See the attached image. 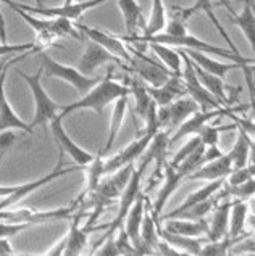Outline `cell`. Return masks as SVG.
Masks as SVG:
<instances>
[{
	"label": "cell",
	"mask_w": 255,
	"mask_h": 256,
	"mask_svg": "<svg viewBox=\"0 0 255 256\" xmlns=\"http://www.w3.org/2000/svg\"><path fill=\"white\" fill-rule=\"evenodd\" d=\"M253 236L252 234H249V236H245L242 238H239L237 242L234 245H231V248L228 250V254H242V253H252L255 252L253 248Z\"/></svg>",
	"instance_id": "ee69618b"
},
{
	"label": "cell",
	"mask_w": 255,
	"mask_h": 256,
	"mask_svg": "<svg viewBox=\"0 0 255 256\" xmlns=\"http://www.w3.org/2000/svg\"><path fill=\"white\" fill-rule=\"evenodd\" d=\"M0 40H2V42H5V40H7V32H5V20H4L2 10H0Z\"/></svg>",
	"instance_id": "f5cc1de1"
},
{
	"label": "cell",
	"mask_w": 255,
	"mask_h": 256,
	"mask_svg": "<svg viewBox=\"0 0 255 256\" xmlns=\"http://www.w3.org/2000/svg\"><path fill=\"white\" fill-rule=\"evenodd\" d=\"M102 244H104V246H100L99 250L96 248L94 253L100 256H118V248H116V244H115V237H108Z\"/></svg>",
	"instance_id": "c3c4849f"
},
{
	"label": "cell",
	"mask_w": 255,
	"mask_h": 256,
	"mask_svg": "<svg viewBox=\"0 0 255 256\" xmlns=\"http://www.w3.org/2000/svg\"><path fill=\"white\" fill-rule=\"evenodd\" d=\"M166 24V10L163 5V0H152V12H150V18L147 23L144 24L142 34L145 38L149 36H155L158 32H162Z\"/></svg>",
	"instance_id": "d6a6232c"
},
{
	"label": "cell",
	"mask_w": 255,
	"mask_h": 256,
	"mask_svg": "<svg viewBox=\"0 0 255 256\" xmlns=\"http://www.w3.org/2000/svg\"><path fill=\"white\" fill-rule=\"evenodd\" d=\"M232 202H224L220 203L212 210V221L208 222V232H207V240L213 242V240H220L224 236H228V222H229V208Z\"/></svg>",
	"instance_id": "603a6c76"
},
{
	"label": "cell",
	"mask_w": 255,
	"mask_h": 256,
	"mask_svg": "<svg viewBox=\"0 0 255 256\" xmlns=\"http://www.w3.org/2000/svg\"><path fill=\"white\" fill-rule=\"evenodd\" d=\"M79 29H81V32L84 34V38L99 44V46H102L105 50H108L112 55L118 56L121 62L128 63L131 60L129 50L125 47V44H123V40L118 38V36L108 34V32L100 31V29L89 28V26H79Z\"/></svg>",
	"instance_id": "e0dca14e"
},
{
	"label": "cell",
	"mask_w": 255,
	"mask_h": 256,
	"mask_svg": "<svg viewBox=\"0 0 255 256\" xmlns=\"http://www.w3.org/2000/svg\"><path fill=\"white\" fill-rule=\"evenodd\" d=\"M76 211V206L73 204L70 208H57L50 211H33L28 208H15L0 210V221L13 222V224H42V222H52V221H68L73 218Z\"/></svg>",
	"instance_id": "5b68a950"
},
{
	"label": "cell",
	"mask_w": 255,
	"mask_h": 256,
	"mask_svg": "<svg viewBox=\"0 0 255 256\" xmlns=\"http://www.w3.org/2000/svg\"><path fill=\"white\" fill-rule=\"evenodd\" d=\"M173 14L170 20H166L165 24V34L173 36V38H181V36L187 34V21L191 18V14L187 13L186 8L181 6H173Z\"/></svg>",
	"instance_id": "8d00e7d4"
},
{
	"label": "cell",
	"mask_w": 255,
	"mask_h": 256,
	"mask_svg": "<svg viewBox=\"0 0 255 256\" xmlns=\"http://www.w3.org/2000/svg\"><path fill=\"white\" fill-rule=\"evenodd\" d=\"M178 52L183 58V70H181V79H183L184 87H186V94L191 98L195 100V104L199 105V110L202 112H207V110H220L224 108L220 102H218L212 94H210L205 87H203L199 81L197 74L194 71V64L191 62L183 48H178Z\"/></svg>",
	"instance_id": "52a82bcc"
},
{
	"label": "cell",
	"mask_w": 255,
	"mask_h": 256,
	"mask_svg": "<svg viewBox=\"0 0 255 256\" xmlns=\"http://www.w3.org/2000/svg\"><path fill=\"white\" fill-rule=\"evenodd\" d=\"M228 108H220V110H207V112H195L189 116L187 120H184L179 124L178 129L174 130V136H170V144L178 142L179 138H183L186 136H197L200 132V129L205 126L207 122H210L212 120L220 118V116H224Z\"/></svg>",
	"instance_id": "2e32d148"
},
{
	"label": "cell",
	"mask_w": 255,
	"mask_h": 256,
	"mask_svg": "<svg viewBox=\"0 0 255 256\" xmlns=\"http://www.w3.org/2000/svg\"><path fill=\"white\" fill-rule=\"evenodd\" d=\"M224 184V179H216V180H210L207 186H203L202 188L195 190V192H192L191 195H187V198L179 204V206L176 210H173L171 213L165 214L162 219H170V218H176L179 213H183V211H186L187 208L194 206V204H197L203 200L207 198H212V196L220 190V187Z\"/></svg>",
	"instance_id": "cb8c5ba5"
},
{
	"label": "cell",
	"mask_w": 255,
	"mask_h": 256,
	"mask_svg": "<svg viewBox=\"0 0 255 256\" xmlns=\"http://www.w3.org/2000/svg\"><path fill=\"white\" fill-rule=\"evenodd\" d=\"M49 124H50V129H52V136L55 138V142H57L58 147H60V152L63 153V155H68L78 166L84 168V166L89 164L94 158H96L92 153H89L83 147H79L78 144L73 142L70 138V136L65 132L62 114H57Z\"/></svg>",
	"instance_id": "7c38bea8"
},
{
	"label": "cell",
	"mask_w": 255,
	"mask_h": 256,
	"mask_svg": "<svg viewBox=\"0 0 255 256\" xmlns=\"http://www.w3.org/2000/svg\"><path fill=\"white\" fill-rule=\"evenodd\" d=\"M33 50H39V48L36 47V48H33ZM33 50H29V52H25L21 56L13 58V60H10V62L0 63V106H2V104L7 100V97H5V76H7V71H9V66H12V64L18 63V62H21V60H25V58H26L29 54H31Z\"/></svg>",
	"instance_id": "7bdbcfd3"
},
{
	"label": "cell",
	"mask_w": 255,
	"mask_h": 256,
	"mask_svg": "<svg viewBox=\"0 0 255 256\" xmlns=\"http://www.w3.org/2000/svg\"><path fill=\"white\" fill-rule=\"evenodd\" d=\"M231 21L241 29L244 38L253 48L255 46V14H253V0H245L241 13H232Z\"/></svg>",
	"instance_id": "83f0119b"
},
{
	"label": "cell",
	"mask_w": 255,
	"mask_h": 256,
	"mask_svg": "<svg viewBox=\"0 0 255 256\" xmlns=\"http://www.w3.org/2000/svg\"><path fill=\"white\" fill-rule=\"evenodd\" d=\"M244 76H245V81L247 86H249V90H250V100H253V66H249V64H244L241 68Z\"/></svg>",
	"instance_id": "f907efd6"
},
{
	"label": "cell",
	"mask_w": 255,
	"mask_h": 256,
	"mask_svg": "<svg viewBox=\"0 0 255 256\" xmlns=\"http://www.w3.org/2000/svg\"><path fill=\"white\" fill-rule=\"evenodd\" d=\"M105 2H108V0H81V2H73V4L62 5V6H52V8H47V6H31V5L18 4V2H15V5L28 13L44 14V16H47V18H65L71 21V20L81 18L86 12L96 8V6Z\"/></svg>",
	"instance_id": "30bf717a"
},
{
	"label": "cell",
	"mask_w": 255,
	"mask_h": 256,
	"mask_svg": "<svg viewBox=\"0 0 255 256\" xmlns=\"http://www.w3.org/2000/svg\"><path fill=\"white\" fill-rule=\"evenodd\" d=\"M134 170V163L125 164L120 168L118 171L112 172L110 178L100 179L97 187L92 190L89 195H86L81 202L73 203L75 206L79 204V210L84 211L86 208H92V214L89 216L86 228H92V224L97 221L99 216L104 213L105 208L112 206L116 198H120V195L123 192V188L126 187L128 180L131 178V172Z\"/></svg>",
	"instance_id": "6da1fadb"
},
{
	"label": "cell",
	"mask_w": 255,
	"mask_h": 256,
	"mask_svg": "<svg viewBox=\"0 0 255 256\" xmlns=\"http://www.w3.org/2000/svg\"><path fill=\"white\" fill-rule=\"evenodd\" d=\"M105 63L125 64L118 56L112 55L108 50H105L102 46H99V44L87 39L86 50H84L83 56L79 58V62L76 64V70L79 72H83L84 76H91V74H94V71H96L97 68H100L102 64H105Z\"/></svg>",
	"instance_id": "5bb4252c"
},
{
	"label": "cell",
	"mask_w": 255,
	"mask_h": 256,
	"mask_svg": "<svg viewBox=\"0 0 255 256\" xmlns=\"http://www.w3.org/2000/svg\"><path fill=\"white\" fill-rule=\"evenodd\" d=\"M123 95H129V87L123 86L112 79V70L107 72L105 78H102L100 81L91 87L81 98L75 104L70 105H62V116L65 118L68 113L78 112V110H92L97 114L104 113V110L108 104H112L116 98L123 97Z\"/></svg>",
	"instance_id": "7a4b0ae2"
},
{
	"label": "cell",
	"mask_w": 255,
	"mask_h": 256,
	"mask_svg": "<svg viewBox=\"0 0 255 256\" xmlns=\"http://www.w3.org/2000/svg\"><path fill=\"white\" fill-rule=\"evenodd\" d=\"M7 254H15V252L10 242L7 240V237H2L0 238V256H7Z\"/></svg>",
	"instance_id": "816d5d0a"
},
{
	"label": "cell",
	"mask_w": 255,
	"mask_h": 256,
	"mask_svg": "<svg viewBox=\"0 0 255 256\" xmlns=\"http://www.w3.org/2000/svg\"><path fill=\"white\" fill-rule=\"evenodd\" d=\"M39 62H41V68L42 72L47 78H57L62 79V81L68 82L70 86H73L76 89V92H79L81 95H84L91 87L96 86L102 78H91V76H84L83 72H79L76 68L68 66V64H62L57 60H54L46 50H41L38 52Z\"/></svg>",
	"instance_id": "3957f363"
},
{
	"label": "cell",
	"mask_w": 255,
	"mask_h": 256,
	"mask_svg": "<svg viewBox=\"0 0 255 256\" xmlns=\"http://www.w3.org/2000/svg\"><path fill=\"white\" fill-rule=\"evenodd\" d=\"M163 229L171 234H179V236L202 237V236H207V232H208V221L205 218L195 219V221H192V219L170 218V219H166Z\"/></svg>",
	"instance_id": "7402d4cb"
},
{
	"label": "cell",
	"mask_w": 255,
	"mask_h": 256,
	"mask_svg": "<svg viewBox=\"0 0 255 256\" xmlns=\"http://www.w3.org/2000/svg\"><path fill=\"white\" fill-rule=\"evenodd\" d=\"M163 172H165V182H163L162 188H160L154 206L150 210V213L157 221V224H158V218H162V211L165 208V204L168 203L170 196L173 195V192H176V188L181 186V182L186 179L184 174L178 171L176 166H173L171 163H166V162L163 164Z\"/></svg>",
	"instance_id": "9a60e30c"
},
{
	"label": "cell",
	"mask_w": 255,
	"mask_h": 256,
	"mask_svg": "<svg viewBox=\"0 0 255 256\" xmlns=\"http://www.w3.org/2000/svg\"><path fill=\"white\" fill-rule=\"evenodd\" d=\"M157 234L160 238H163L165 242H168L174 250H178L181 254H200L202 242L197 237H187L179 236V234L166 232L163 228H157Z\"/></svg>",
	"instance_id": "484cf974"
},
{
	"label": "cell",
	"mask_w": 255,
	"mask_h": 256,
	"mask_svg": "<svg viewBox=\"0 0 255 256\" xmlns=\"http://www.w3.org/2000/svg\"><path fill=\"white\" fill-rule=\"evenodd\" d=\"M36 2H38L39 6H44V0H36Z\"/></svg>",
	"instance_id": "9f6ffc18"
},
{
	"label": "cell",
	"mask_w": 255,
	"mask_h": 256,
	"mask_svg": "<svg viewBox=\"0 0 255 256\" xmlns=\"http://www.w3.org/2000/svg\"><path fill=\"white\" fill-rule=\"evenodd\" d=\"M213 10H215V5L212 4V0H195L194 5H192V6H189V8H187V13L191 14V16H192V14L197 13V12H203V13H205L207 16H208V20L212 21L213 26L216 28V31L220 32V36L224 39V42L228 44V47L232 50V52L241 54V52H239V48L234 46V42L231 40L229 34H228L226 31H224V28L221 26V23H220V21H218V18L215 16V12H213Z\"/></svg>",
	"instance_id": "1f68e13d"
},
{
	"label": "cell",
	"mask_w": 255,
	"mask_h": 256,
	"mask_svg": "<svg viewBox=\"0 0 255 256\" xmlns=\"http://www.w3.org/2000/svg\"><path fill=\"white\" fill-rule=\"evenodd\" d=\"M215 6H224V8H226L231 14L234 13V10H232V6H231V0H220V2L218 4H213Z\"/></svg>",
	"instance_id": "11a10c76"
},
{
	"label": "cell",
	"mask_w": 255,
	"mask_h": 256,
	"mask_svg": "<svg viewBox=\"0 0 255 256\" xmlns=\"http://www.w3.org/2000/svg\"><path fill=\"white\" fill-rule=\"evenodd\" d=\"M86 172H87L86 187H84V190L81 192V195H79L78 198L75 200V203L81 202L86 195H89V194L92 192V190L97 187V184L100 182V179L105 176V172H104V158H102V153H99V155H97L96 158H94L89 164H87Z\"/></svg>",
	"instance_id": "d590c367"
},
{
	"label": "cell",
	"mask_w": 255,
	"mask_h": 256,
	"mask_svg": "<svg viewBox=\"0 0 255 256\" xmlns=\"http://www.w3.org/2000/svg\"><path fill=\"white\" fill-rule=\"evenodd\" d=\"M232 171V163L228 153H223L221 156H218L212 162L202 164L199 170L191 172L186 179L189 180H216V179H224L226 176Z\"/></svg>",
	"instance_id": "d6986e66"
},
{
	"label": "cell",
	"mask_w": 255,
	"mask_h": 256,
	"mask_svg": "<svg viewBox=\"0 0 255 256\" xmlns=\"http://www.w3.org/2000/svg\"><path fill=\"white\" fill-rule=\"evenodd\" d=\"M234 128H236V124H231V126H216V124L207 122L205 126L200 129V132L197 136L200 137V140L205 147H212V145H218V137H220L221 130L234 129Z\"/></svg>",
	"instance_id": "ab89813d"
},
{
	"label": "cell",
	"mask_w": 255,
	"mask_h": 256,
	"mask_svg": "<svg viewBox=\"0 0 255 256\" xmlns=\"http://www.w3.org/2000/svg\"><path fill=\"white\" fill-rule=\"evenodd\" d=\"M33 48H36V44L34 42L17 44V46H13V44L2 42V44H0V56L12 55V54H25V52H29V50H33Z\"/></svg>",
	"instance_id": "bcb514c9"
},
{
	"label": "cell",
	"mask_w": 255,
	"mask_h": 256,
	"mask_svg": "<svg viewBox=\"0 0 255 256\" xmlns=\"http://www.w3.org/2000/svg\"><path fill=\"white\" fill-rule=\"evenodd\" d=\"M118 8L123 14V20H125L128 36H134L139 26L141 29H144L145 23L142 20V10L137 0H118Z\"/></svg>",
	"instance_id": "f1b7e54d"
},
{
	"label": "cell",
	"mask_w": 255,
	"mask_h": 256,
	"mask_svg": "<svg viewBox=\"0 0 255 256\" xmlns=\"http://www.w3.org/2000/svg\"><path fill=\"white\" fill-rule=\"evenodd\" d=\"M147 46L150 47L152 52L165 63V66L168 68L173 74L181 76L183 58H181L178 48H173L171 46H165V44H157V42H147Z\"/></svg>",
	"instance_id": "4dcf8cb0"
},
{
	"label": "cell",
	"mask_w": 255,
	"mask_h": 256,
	"mask_svg": "<svg viewBox=\"0 0 255 256\" xmlns=\"http://www.w3.org/2000/svg\"><path fill=\"white\" fill-rule=\"evenodd\" d=\"M154 130H144V134H139V137L136 140L131 142L128 147L123 148L120 153H116L112 158H108L107 162L104 160V172L112 174L115 171H118L120 168H123L125 164L134 163V160L139 158L142 153L147 148V145L150 142V138L154 137Z\"/></svg>",
	"instance_id": "4fadbf2b"
},
{
	"label": "cell",
	"mask_w": 255,
	"mask_h": 256,
	"mask_svg": "<svg viewBox=\"0 0 255 256\" xmlns=\"http://www.w3.org/2000/svg\"><path fill=\"white\" fill-rule=\"evenodd\" d=\"M249 206L245 202H232L229 208V222H228V236L229 237H239L244 236V226Z\"/></svg>",
	"instance_id": "836d02e7"
},
{
	"label": "cell",
	"mask_w": 255,
	"mask_h": 256,
	"mask_svg": "<svg viewBox=\"0 0 255 256\" xmlns=\"http://www.w3.org/2000/svg\"><path fill=\"white\" fill-rule=\"evenodd\" d=\"M144 211H145V195L139 194L136 202L133 203V206L129 208L125 221H123L125 222V232L128 234V237H129L133 245L139 242L141 222H142V218H144Z\"/></svg>",
	"instance_id": "d4e9b609"
},
{
	"label": "cell",
	"mask_w": 255,
	"mask_h": 256,
	"mask_svg": "<svg viewBox=\"0 0 255 256\" xmlns=\"http://www.w3.org/2000/svg\"><path fill=\"white\" fill-rule=\"evenodd\" d=\"M202 145V140H200V137L199 136H192L191 138H189V140L186 142V145H183V147H181L179 150H178V153L176 155H174V158L171 160V164L173 166H176L178 163H181L183 162V160L186 158V156H189L191 155V153L197 148V147H200Z\"/></svg>",
	"instance_id": "60d3db41"
},
{
	"label": "cell",
	"mask_w": 255,
	"mask_h": 256,
	"mask_svg": "<svg viewBox=\"0 0 255 256\" xmlns=\"http://www.w3.org/2000/svg\"><path fill=\"white\" fill-rule=\"evenodd\" d=\"M245 236H249V234H244V236H239V237L224 236L220 240H213V242H208L207 245H202L200 254L202 256H224V254H228V250L231 248V245H234L239 238H242Z\"/></svg>",
	"instance_id": "f35d334b"
},
{
	"label": "cell",
	"mask_w": 255,
	"mask_h": 256,
	"mask_svg": "<svg viewBox=\"0 0 255 256\" xmlns=\"http://www.w3.org/2000/svg\"><path fill=\"white\" fill-rule=\"evenodd\" d=\"M147 92L150 97L154 98L157 106H163V105L171 104L173 100L186 95V87H184V82H183V79H181V76L171 74L162 86H158V87L147 86Z\"/></svg>",
	"instance_id": "ffe728a7"
},
{
	"label": "cell",
	"mask_w": 255,
	"mask_h": 256,
	"mask_svg": "<svg viewBox=\"0 0 255 256\" xmlns=\"http://www.w3.org/2000/svg\"><path fill=\"white\" fill-rule=\"evenodd\" d=\"M62 164H63V158H60V162H58L57 168H55L54 171H50L49 174L42 176V178L36 179V180L25 182V184L17 186V188H15L10 195L4 196V200L0 202V210H4V208H12L13 204H17L18 202H21V200L25 198V196H28L29 194H33L34 190L41 188L42 186H46V184H49V182H52V180H55V179H58V178H63V176L75 172V171L79 170V168H81V166H78V164H76V166H70V168H67V170H62Z\"/></svg>",
	"instance_id": "8fae6325"
},
{
	"label": "cell",
	"mask_w": 255,
	"mask_h": 256,
	"mask_svg": "<svg viewBox=\"0 0 255 256\" xmlns=\"http://www.w3.org/2000/svg\"><path fill=\"white\" fill-rule=\"evenodd\" d=\"M154 250H155V254H162V256H176V254H181L178 250H174V248L168 242H165L163 238H158V242H157Z\"/></svg>",
	"instance_id": "681fc988"
},
{
	"label": "cell",
	"mask_w": 255,
	"mask_h": 256,
	"mask_svg": "<svg viewBox=\"0 0 255 256\" xmlns=\"http://www.w3.org/2000/svg\"><path fill=\"white\" fill-rule=\"evenodd\" d=\"M228 186H237L242 184V182L249 180L253 178V164L250 166H244V168H237V170H232L228 176Z\"/></svg>",
	"instance_id": "b9f144b4"
},
{
	"label": "cell",
	"mask_w": 255,
	"mask_h": 256,
	"mask_svg": "<svg viewBox=\"0 0 255 256\" xmlns=\"http://www.w3.org/2000/svg\"><path fill=\"white\" fill-rule=\"evenodd\" d=\"M150 163L147 162V160L144 158V162H142V164L137 168V170H133V172H131V178H129V180H128V184H126V187L123 188V192H121V195H120V208H118V214L115 216V219L112 221V224L108 226V230H107V234L104 237H102L99 242H97V246L104 242L105 238H108V237H113L115 236V232L118 230L121 226H123V221H125V218H126V214H128V211H129V208L133 206V203L136 202V198H137V195L141 194V182H142V176H144V172H145V168H147ZM96 246V248H97ZM94 248V250H96ZM92 250V252H94Z\"/></svg>",
	"instance_id": "8992f818"
},
{
	"label": "cell",
	"mask_w": 255,
	"mask_h": 256,
	"mask_svg": "<svg viewBox=\"0 0 255 256\" xmlns=\"http://www.w3.org/2000/svg\"><path fill=\"white\" fill-rule=\"evenodd\" d=\"M158 234H157V221L154 219L150 213V208L147 206L144 211V218L141 222V234H139V242L149 245L152 250L155 248L157 242H158ZM136 245V244H134ZM155 252V250H154Z\"/></svg>",
	"instance_id": "74e56055"
},
{
	"label": "cell",
	"mask_w": 255,
	"mask_h": 256,
	"mask_svg": "<svg viewBox=\"0 0 255 256\" xmlns=\"http://www.w3.org/2000/svg\"><path fill=\"white\" fill-rule=\"evenodd\" d=\"M183 50H184V54L191 58V62L197 64L199 68L210 72V74H215L218 78H221V79L226 76L229 71L241 70L244 66V64H239V63H234V62H229V63L216 62V60H213L212 56H208V55L202 54V52H197V50H191V48H183Z\"/></svg>",
	"instance_id": "44dd1931"
},
{
	"label": "cell",
	"mask_w": 255,
	"mask_h": 256,
	"mask_svg": "<svg viewBox=\"0 0 255 256\" xmlns=\"http://www.w3.org/2000/svg\"><path fill=\"white\" fill-rule=\"evenodd\" d=\"M199 110V105L195 104V100L191 98L189 95H183L176 100H173L171 104L158 106L157 108V122L158 129H163L166 132L173 134L178 129V126L184 120H187L192 113Z\"/></svg>",
	"instance_id": "ba28073f"
},
{
	"label": "cell",
	"mask_w": 255,
	"mask_h": 256,
	"mask_svg": "<svg viewBox=\"0 0 255 256\" xmlns=\"http://www.w3.org/2000/svg\"><path fill=\"white\" fill-rule=\"evenodd\" d=\"M17 188V186H0V196H7V195H10L13 190Z\"/></svg>",
	"instance_id": "db71d44e"
},
{
	"label": "cell",
	"mask_w": 255,
	"mask_h": 256,
	"mask_svg": "<svg viewBox=\"0 0 255 256\" xmlns=\"http://www.w3.org/2000/svg\"><path fill=\"white\" fill-rule=\"evenodd\" d=\"M81 216H83V211L78 210V213H75L73 218L70 219L71 226H70V232L65 236L67 244H65V252H63V254H67V256L81 254L84 252L86 245H87V236H89V232L99 229V228H96V229L94 228H81V226H79Z\"/></svg>",
	"instance_id": "ac0fdd59"
},
{
	"label": "cell",
	"mask_w": 255,
	"mask_h": 256,
	"mask_svg": "<svg viewBox=\"0 0 255 256\" xmlns=\"http://www.w3.org/2000/svg\"><path fill=\"white\" fill-rule=\"evenodd\" d=\"M26 228H29V224H13V222H0V238L2 237H12L17 236L18 232L25 230Z\"/></svg>",
	"instance_id": "7dc6e473"
},
{
	"label": "cell",
	"mask_w": 255,
	"mask_h": 256,
	"mask_svg": "<svg viewBox=\"0 0 255 256\" xmlns=\"http://www.w3.org/2000/svg\"><path fill=\"white\" fill-rule=\"evenodd\" d=\"M10 129H18L23 130L26 134H33L31 124L25 122L21 118H18V114L13 112V108L10 106L9 100H5L2 106H0V132Z\"/></svg>",
	"instance_id": "e575fe53"
},
{
	"label": "cell",
	"mask_w": 255,
	"mask_h": 256,
	"mask_svg": "<svg viewBox=\"0 0 255 256\" xmlns=\"http://www.w3.org/2000/svg\"><path fill=\"white\" fill-rule=\"evenodd\" d=\"M237 130H239V134H237L234 147L228 152L231 163H232V170L247 166V163H249V152L253 150V140L250 138V136L244 132L242 129H237Z\"/></svg>",
	"instance_id": "f546056e"
},
{
	"label": "cell",
	"mask_w": 255,
	"mask_h": 256,
	"mask_svg": "<svg viewBox=\"0 0 255 256\" xmlns=\"http://www.w3.org/2000/svg\"><path fill=\"white\" fill-rule=\"evenodd\" d=\"M18 74L26 81L29 86V90H31L33 97H34V104H36V113H34V120L31 122V128L34 129L36 126H46L50 121H52L55 116L58 114V110L62 108V105H58L57 102H54L49 97L46 89L42 87V68L36 74H26L23 71H18Z\"/></svg>",
	"instance_id": "277c9868"
},
{
	"label": "cell",
	"mask_w": 255,
	"mask_h": 256,
	"mask_svg": "<svg viewBox=\"0 0 255 256\" xmlns=\"http://www.w3.org/2000/svg\"><path fill=\"white\" fill-rule=\"evenodd\" d=\"M133 54L134 55H131V60L128 62L129 66H126V64H121V66L126 68L131 72H134V76L142 79L147 86H150V87L162 86L166 79L173 74L168 68L160 66V64L155 63L154 60L144 56L142 52H137V50L133 48Z\"/></svg>",
	"instance_id": "9c48e42d"
},
{
	"label": "cell",
	"mask_w": 255,
	"mask_h": 256,
	"mask_svg": "<svg viewBox=\"0 0 255 256\" xmlns=\"http://www.w3.org/2000/svg\"><path fill=\"white\" fill-rule=\"evenodd\" d=\"M128 97L129 95H123V97L116 98L115 100V106H113V113H112V121H110V130H108V138H107V144L104 150H102V156L113 147V144L118 137L121 126H123V121H125V114H126V110H128Z\"/></svg>",
	"instance_id": "4316f807"
},
{
	"label": "cell",
	"mask_w": 255,
	"mask_h": 256,
	"mask_svg": "<svg viewBox=\"0 0 255 256\" xmlns=\"http://www.w3.org/2000/svg\"><path fill=\"white\" fill-rule=\"evenodd\" d=\"M115 244H116V248H118V254H136L134 246L131 244V240L128 237V234L125 232L123 226L118 229V236L115 237Z\"/></svg>",
	"instance_id": "f6af8a7d"
}]
</instances>
